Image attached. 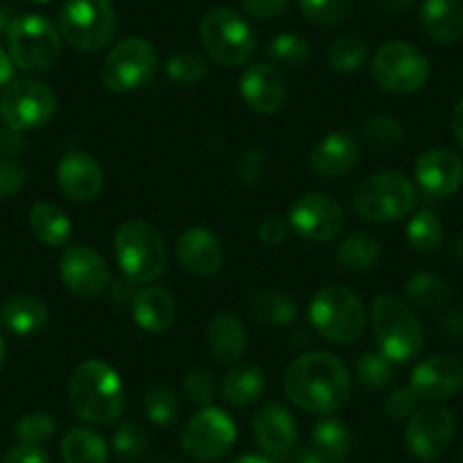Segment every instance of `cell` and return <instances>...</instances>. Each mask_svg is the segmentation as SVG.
I'll use <instances>...</instances> for the list:
<instances>
[{
  "label": "cell",
  "mask_w": 463,
  "mask_h": 463,
  "mask_svg": "<svg viewBox=\"0 0 463 463\" xmlns=\"http://www.w3.org/2000/svg\"><path fill=\"white\" fill-rule=\"evenodd\" d=\"M241 98L255 114H278L287 102V80L273 64H252L241 75Z\"/></svg>",
  "instance_id": "21"
},
{
  "label": "cell",
  "mask_w": 463,
  "mask_h": 463,
  "mask_svg": "<svg viewBox=\"0 0 463 463\" xmlns=\"http://www.w3.org/2000/svg\"><path fill=\"white\" fill-rule=\"evenodd\" d=\"M144 413L153 425L173 427L180 418V400L168 386L153 384L144 393Z\"/></svg>",
  "instance_id": "39"
},
{
  "label": "cell",
  "mask_w": 463,
  "mask_h": 463,
  "mask_svg": "<svg viewBox=\"0 0 463 463\" xmlns=\"http://www.w3.org/2000/svg\"><path fill=\"white\" fill-rule=\"evenodd\" d=\"M461 461H463V448H461Z\"/></svg>",
  "instance_id": "64"
},
{
  "label": "cell",
  "mask_w": 463,
  "mask_h": 463,
  "mask_svg": "<svg viewBox=\"0 0 463 463\" xmlns=\"http://www.w3.org/2000/svg\"><path fill=\"white\" fill-rule=\"evenodd\" d=\"M7 28H10V21H7L5 10H3V7H0V34L7 33Z\"/></svg>",
  "instance_id": "60"
},
{
  "label": "cell",
  "mask_w": 463,
  "mask_h": 463,
  "mask_svg": "<svg viewBox=\"0 0 463 463\" xmlns=\"http://www.w3.org/2000/svg\"><path fill=\"white\" fill-rule=\"evenodd\" d=\"M21 150H24V137L19 130H7L0 132V159H14L19 157Z\"/></svg>",
  "instance_id": "52"
},
{
  "label": "cell",
  "mask_w": 463,
  "mask_h": 463,
  "mask_svg": "<svg viewBox=\"0 0 463 463\" xmlns=\"http://www.w3.org/2000/svg\"><path fill=\"white\" fill-rule=\"evenodd\" d=\"M3 364H5V341L0 336V368H3Z\"/></svg>",
  "instance_id": "61"
},
{
  "label": "cell",
  "mask_w": 463,
  "mask_h": 463,
  "mask_svg": "<svg viewBox=\"0 0 463 463\" xmlns=\"http://www.w3.org/2000/svg\"><path fill=\"white\" fill-rule=\"evenodd\" d=\"M454 416L449 409L431 404L416 409L404 430V445L413 457L422 461H434L443 457L454 439Z\"/></svg>",
  "instance_id": "14"
},
{
  "label": "cell",
  "mask_w": 463,
  "mask_h": 463,
  "mask_svg": "<svg viewBox=\"0 0 463 463\" xmlns=\"http://www.w3.org/2000/svg\"><path fill=\"white\" fill-rule=\"evenodd\" d=\"M300 10L311 24L338 25L353 14V0H298Z\"/></svg>",
  "instance_id": "43"
},
{
  "label": "cell",
  "mask_w": 463,
  "mask_h": 463,
  "mask_svg": "<svg viewBox=\"0 0 463 463\" xmlns=\"http://www.w3.org/2000/svg\"><path fill=\"white\" fill-rule=\"evenodd\" d=\"M7 48L16 69L42 75L55 66L61 52V34L39 14H24L7 28Z\"/></svg>",
  "instance_id": "8"
},
{
  "label": "cell",
  "mask_w": 463,
  "mask_h": 463,
  "mask_svg": "<svg viewBox=\"0 0 463 463\" xmlns=\"http://www.w3.org/2000/svg\"><path fill=\"white\" fill-rule=\"evenodd\" d=\"M153 463H182V461H177V458H173V457H159V458H155Z\"/></svg>",
  "instance_id": "62"
},
{
  "label": "cell",
  "mask_w": 463,
  "mask_h": 463,
  "mask_svg": "<svg viewBox=\"0 0 463 463\" xmlns=\"http://www.w3.org/2000/svg\"><path fill=\"white\" fill-rule=\"evenodd\" d=\"M200 43L216 64L243 66L255 55L257 37L246 19L230 7H216L200 21Z\"/></svg>",
  "instance_id": "6"
},
{
  "label": "cell",
  "mask_w": 463,
  "mask_h": 463,
  "mask_svg": "<svg viewBox=\"0 0 463 463\" xmlns=\"http://www.w3.org/2000/svg\"><path fill=\"white\" fill-rule=\"evenodd\" d=\"M275 463H325L323 458H320V454L316 452L314 448H296L291 449V452L287 454V457L278 458Z\"/></svg>",
  "instance_id": "54"
},
{
  "label": "cell",
  "mask_w": 463,
  "mask_h": 463,
  "mask_svg": "<svg viewBox=\"0 0 463 463\" xmlns=\"http://www.w3.org/2000/svg\"><path fill=\"white\" fill-rule=\"evenodd\" d=\"M407 241L418 252H434L443 243V222L430 209L413 213L407 225Z\"/></svg>",
  "instance_id": "36"
},
{
  "label": "cell",
  "mask_w": 463,
  "mask_h": 463,
  "mask_svg": "<svg viewBox=\"0 0 463 463\" xmlns=\"http://www.w3.org/2000/svg\"><path fill=\"white\" fill-rule=\"evenodd\" d=\"M252 434H255L257 445L273 461L296 449L298 439H300L296 418L279 402H269L260 407V411L252 416Z\"/></svg>",
  "instance_id": "17"
},
{
  "label": "cell",
  "mask_w": 463,
  "mask_h": 463,
  "mask_svg": "<svg viewBox=\"0 0 463 463\" xmlns=\"http://www.w3.org/2000/svg\"><path fill=\"white\" fill-rule=\"evenodd\" d=\"M311 448L325 463H345L353 454V431L343 420L325 418L311 431Z\"/></svg>",
  "instance_id": "29"
},
{
  "label": "cell",
  "mask_w": 463,
  "mask_h": 463,
  "mask_svg": "<svg viewBox=\"0 0 463 463\" xmlns=\"http://www.w3.org/2000/svg\"><path fill=\"white\" fill-rule=\"evenodd\" d=\"M232 463H275V461L269 457H261V454H243V457L234 458Z\"/></svg>",
  "instance_id": "59"
},
{
  "label": "cell",
  "mask_w": 463,
  "mask_h": 463,
  "mask_svg": "<svg viewBox=\"0 0 463 463\" xmlns=\"http://www.w3.org/2000/svg\"><path fill=\"white\" fill-rule=\"evenodd\" d=\"M409 305L422 311L443 309L449 302V287L443 278L434 273H416L407 282Z\"/></svg>",
  "instance_id": "34"
},
{
  "label": "cell",
  "mask_w": 463,
  "mask_h": 463,
  "mask_svg": "<svg viewBox=\"0 0 463 463\" xmlns=\"http://www.w3.org/2000/svg\"><path fill=\"white\" fill-rule=\"evenodd\" d=\"M237 440V425L218 407H203L184 422L180 431V445L191 458L200 463H213L227 457Z\"/></svg>",
  "instance_id": "13"
},
{
  "label": "cell",
  "mask_w": 463,
  "mask_h": 463,
  "mask_svg": "<svg viewBox=\"0 0 463 463\" xmlns=\"http://www.w3.org/2000/svg\"><path fill=\"white\" fill-rule=\"evenodd\" d=\"M288 227L307 241H332L345 227V213L329 195L305 194L288 212Z\"/></svg>",
  "instance_id": "15"
},
{
  "label": "cell",
  "mask_w": 463,
  "mask_h": 463,
  "mask_svg": "<svg viewBox=\"0 0 463 463\" xmlns=\"http://www.w3.org/2000/svg\"><path fill=\"white\" fill-rule=\"evenodd\" d=\"M270 61L282 69H300L311 57V46L305 37L293 33H282L273 37L266 46Z\"/></svg>",
  "instance_id": "38"
},
{
  "label": "cell",
  "mask_w": 463,
  "mask_h": 463,
  "mask_svg": "<svg viewBox=\"0 0 463 463\" xmlns=\"http://www.w3.org/2000/svg\"><path fill=\"white\" fill-rule=\"evenodd\" d=\"M207 347L218 364H237L248 347L246 323L232 311L213 316L207 325Z\"/></svg>",
  "instance_id": "24"
},
{
  "label": "cell",
  "mask_w": 463,
  "mask_h": 463,
  "mask_svg": "<svg viewBox=\"0 0 463 463\" xmlns=\"http://www.w3.org/2000/svg\"><path fill=\"white\" fill-rule=\"evenodd\" d=\"M266 375L255 364H239L222 377V400L232 407H250L264 395Z\"/></svg>",
  "instance_id": "28"
},
{
  "label": "cell",
  "mask_w": 463,
  "mask_h": 463,
  "mask_svg": "<svg viewBox=\"0 0 463 463\" xmlns=\"http://www.w3.org/2000/svg\"><path fill=\"white\" fill-rule=\"evenodd\" d=\"M371 325L380 353L393 364L411 362L425 345V329L418 316L407 302L389 293L373 300Z\"/></svg>",
  "instance_id": "3"
},
{
  "label": "cell",
  "mask_w": 463,
  "mask_h": 463,
  "mask_svg": "<svg viewBox=\"0 0 463 463\" xmlns=\"http://www.w3.org/2000/svg\"><path fill=\"white\" fill-rule=\"evenodd\" d=\"M452 135L458 141V146L463 148V96L458 98V102L454 105L452 111Z\"/></svg>",
  "instance_id": "57"
},
{
  "label": "cell",
  "mask_w": 463,
  "mask_h": 463,
  "mask_svg": "<svg viewBox=\"0 0 463 463\" xmlns=\"http://www.w3.org/2000/svg\"><path fill=\"white\" fill-rule=\"evenodd\" d=\"M66 398L80 420L89 425H111L126 409V386L109 364L89 359L69 377Z\"/></svg>",
  "instance_id": "2"
},
{
  "label": "cell",
  "mask_w": 463,
  "mask_h": 463,
  "mask_svg": "<svg viewBox=\"0 0 463 463\" xmlns=\"http://www.w3.org/2000/svg\"><path fill=\"white\" fill-rule=\"evenodd\" d=\"M418 395L413 393L411 386H402V389H395L389 398L384 400V413L391 420H404V418H411L418 409Z\"/></svg>",
  "instance_id": "46"
},
{
  "label": "cell",
  "mask_w": 463,
  "mask_h": 463,
  "mask_svg": "<svg viewBox=\"0 0 463 463\" xmlns=\"http://www.w3.org/2000/svg\"><path fill=\"white\" fill-rule=\"evenodd\" d=\"M28 3H34V5H48L52 0H28Z\"/></svg>",
  "instance_id": "63"
},
{
  "label": "cell",
  "mask_w": 463,
  "mask_h": 463,
  "mask_svg": "<svg viewBox=\"0 0 463 463\" xmlns=\"http://www.w3.org/2000/svg\"><path fill=\"white\" fill-rule=\"evenodd\" d=\"M382 257V241L366 232H357L343 239L336 248V261L347 273H364L373 269Z\"/></svg>",
  "instance_id": "32"
},
{
  "label": "cell",
  "mask_w": 463,
  "mask_h": 463,
  "mask_svg": "<svg viewBox=\"0 0 463 463\" xmlns=\"http://www.w3.org/2000/svg\"><path fill=\"white\" fill-rule=\"evenodd\" d=\"M284 393L302 411L327 416L350 400L353 375L336 354L307 353L288 364Z\"/></svg>",
  "instance_id": "1"
},
{
  "label": "cell",
  "mask_w": 463,
  "mask_h": 463,
  "mask_svg": "<svg viewBox=\"0 0 463 463\" xmlns=\"http://www.w3.org/2000/svg\"><path fill=\"white\" fill-rule=\"evenodd\" d=\"M362 137L375 148H395L404 139V126L400 118L389 114L368 116L362 126Z\"/></svg>",
  "instance_id": "41"
},
{
  "label": "cell",
  "mask_w": 463,
  "mask_h": 463,
  "mask_svg": "<svg viewBox=\"0 0 463 463\" xmlns=\"http://www.w3.org/2000/svg\"><path fill=\"white\" fill-rule=\"evenodd\" d=\"M28 225L34 239L51 248H61L71 239V221L57 204L37 203L28 213Z\"/></svg>",
  "instance_id": "30"
},
{
  "label": "cell",
  "mask_w": 463,
  "mask_h": 463,
  "mask_svg": "<svg viewBox=\"0 0 463 463\" xmlns=\"http://www.w3.org/2000/svg\"><path fill=\"white\" fill-rule=\"evenodd\" d=\"M354 380L366 391H382L393 382V362L382 353H364L354 364Z\"/></svg>",
  "instance_id": "40"
},
{
  "label": "cell",
  "mask_w": 463,
  "mask_h": 463,
  "mask_svg": "<svg viewBox=\"0 0 463 463\" xmlns=\"http://www.w3.org/2000/svg\"><path fill=\"white\" fill-rule=\"evenodd\" d=\"M48 323H51V311L39 298L14 296L0 305V325L16 336H33L43 332Z\"/></svg>",
  "instance_id": "27"
},
{
  "label": "cell",
  "mask_w": 463,
  "mask_h": 463,
  "mask_svg": "<svg viewBox=\"0 0 463 463\" xmlns=\"http://www.w3.org/2000/svg\"><path fill=\"white\" fill-rule=\"evenodd\" d=\"M57 111V96L39 80H12L0 96V118L12 130H37L51 123Z\"/></svg>",
  "instance_id": "12"
},
{
  "label": "cell",
  "mask_w": 463,
  "mask_h": 463,
  "mask_svg": "<svg viewBox=\"0 0 463 463\" xmlns=\"http://www.w3.org/2000/svg\"><path fill=\"white\" fill-rule=\"evenodd\" d=\"M3 463H51V457L42 445L21 443L5 454Z\"/></svg>",
  "instance_id": "51"
},
{
  "label": "cell",
  "mask_w": 463,
  "mask_h": 463,
  "mask_svg": "<svg viewBox=\"0 0 463 463\" xmlns=\"http://www.w3.org/2000/svg\"><path fill=\"white\" fill-rule=\"evenodd\" d=\"M264 171H266V155L261 153L260 148H250L243 153L241 162H239L237 177L241 184L255 186L257 182L264 177Z\"/></svg>",
  "instance_id": "48"
},
{
  "label": "cell",
  "mask_w": 463,
  "mask_h": 463,
  "mask_svg": "<svg viewBox=\"0 0 463 463\" xmlns=\"http://www.w3.org/2000/svg\"><path fill=\"white\" fill-rule=\"evenodd\" d=\"M298 302L282 291L266 288L252 298L250 314L264 327H288L298 318Z\"/></svg>",
  "instance_id": "33"
},
{
  "label": "cell",
  "mask_w": 463,
  "mask_h": 463,
  "mask_svg": "<svg viewBox=\"0 0 463 463\" xmlns=\"http://www.w3.org/2000/svg\"><path fill=\"white\" fill-rule=\"evenodd\" d=\"M288 232H291L288 221H284L282 216H269L260 227V241L264 243V246L278 248L287 241Z\"/></svg>",
  "instance_id": "49"
},
{
  "label": "cell",
  "mask_w": 463,
  "mask_h": 463,
  "mask_svg": "<svg viewBox=\"0 0 463 463\" xmlns=\"http://www.w3.org/2000/svg\"><path fill=\"white\" fill-rule=\"evenodd\" d=\"M175 255L182 269L195 278H213L225 264V248L207 227H189L182 232Z\"/></svg>",
  "instance_id": "18"
},
{
  "label": "cell",
  "mask_w": 463,
  "mask_h": 463,
  "mask_svg": "<svg viewBox=\"0 0 463 463\" xmlns=\"http://www.w3.org/2000/svg\"><path fill=\"white\" fill-rule=\"evenodd\" d=\"M368 57V46L364 39L354 37V34H343V37L334 39L332 46L327 51V64L334 73L350 75L354 71L362 69V64Z\"/></svg>",
  "instance_id": "37"
},
{
  "label": "cell",
  "mask_w": 463,
  "mask_h": 463,
  "mask_svg": "<svg viewBox=\"0 0 463 463\" xmlns=\"http://www.w3.org/2000/svg\"><path fill=\"white\" fill-rule=\"evenodd\" d=\"M359 159H362V146H359L357 137L350 135V132H332L311 150L309 164L314 173L334 180V177H341L347 171H353Z\"/></svg>",
  "instance_id": "23"
},
{
  "label": "cell",
  "mask_w": 463,
  "mask_h": 463,
  "mask_svg": "<svg viewBox=\"0 0 463 463\" xmlns=\"http://www.w3.org/2000/svg\"><path fill=\"white\" fill-rule=\"evenodd\" d=\"M60 278L66 291L78 298H100L109 291L111 275L107 261L93 248L73 246L60 260Z\"/></svg>",
  "instance_id": "16"
},
{
  "label": "cell",
  "mask_w": 463,
  "mask_h": 463,
  "mask_svg": "<svg viewBox=\"0 0 463 463\" xmlns=\"http://www.w3.org/2000/svg\"><path fill=\"white\" fill-rule=\"evenodd\" d=\"M309 320L325 341L353 345L366 329V309L357 293L341 284H329L311 300Z\"/></svg>",
  "instance_id": "5"
},
{
  "label": "cell",
  "mask_w": 463,
  "mask_h": 463,
  "mask_svg": "<svg viewBox=\"0 0 463 463\" xmlns=\"http://www.w3.org/2000/svg\"><path fill=\"white\" fill-rule=\"evenodd\" d=\"M420 24L436 43H457L463 37L461 0H422Z\"/></svg>",
  "instance_id": "26"
},
{
  "label": "cell",
  "mask_w": 463,
  "mask_h": 463,
  "mask_svg": "<svg viewBox=\"0 0 463 463\" xmlns=\"http://www.w3.org/2000/svg\"><path fill=\"white\" fill-rule=\"evenodd\" d=\"M111 449L121 463H141L150 452V439L135 420H123L111 436Z\"/></svg>",
  "instance_id": "35"
},
{
  "label": "cell",
  "mask_w": 463,
  "mask_h": 463,
  "mask_svg": "<svg viewBox=\"0 0 463 463\" xmlns=\"http://www.w3.org/2000/svg\"><path fill=\"white\" fill-rule=\"evenodd\" d=\"M12 80H14V61L0 48V89H5Z\"/></svg>",
  "instance_id": "56"
},
{
  "label": "cell",
  "mask_w": 463,
  "mask_h": 463,
  "mask_svg": "<svg viewBox=\"0 0 463 463\" xmlns=\"http://www.w3.org/2000/svg\"><path fill=\"white\" fill-rule=\"evenodd\" d=\"M118 28L111 0H66L60 12V34L75 51L96 52L114 39Z\"/></svg>",
  "instance_id": "9"
},
{
  "label": "cell",
  "mask_w": 463,
  "mask_h": 463,
  "mask_svg": "<svg viewBox=\"0 0 463 463\" xmlns=\"http://www.w3.org/2000/svg\"><path fill=\"white\" fill-rule=\"evenodd\" d=\"M246 14L257 21H269L282 14L288 7V0H241Z\"/></svg>",
  "instance_id": "50"
},
{
  "label": "cell",
  "mask_w": 463,
  "mask_h": 463,
  "mask_svg": "<svg viewBox=\"0 0 463 463\" xmlns=\"http://www.w3.org/2000/svg\"><path fill=\"white\" fill-rule=\"evenodd\" d=\"M157 66L159 57L153 43L141 37H130L111 48L102 61L100 80L107 91L132 93L155 78Z\"/></svg>",
  "instance_id": "11"
},
{
  "label": "cell",
  "mask_w": 463,
  "mask_h": 463,
  "mask_svg": "<svg viewBox=\"0 0 463 463\" xmlns=\"http://www.w3.org/2000/svg\"><path fill=\"white\" fill-rule=\"evenodd\" d=\"M440 327L449 336H463V314L457 309L445 311L443 318H440Z\"/></svg>",
  "instance_id": "55"
},
{
  "label": "cell",
  "mask_w": 463,
  "mask_h": 463,
  "mask_svg": "<svg viewBox=\"0 0 463 463\" xmlns=\"http://www.w3.org/2000/svg\"><path fill=\"white\" fill-rule=\"evenodd\" d=\"M209 64L200 52L194 51H177L168 57L166 75L177 84H198L207 78Z\"/></svg>",
  "instance_id": "42"
},
{
  "label": "cell",
  "mask_w": 463,
  "mask_h": 463,
  "mask_svg": "<svg viewBox=\"0 0 463 463\" xmlns=\"http://www.w3.org/2000/svg\"><path fill=\"white\" fill-rule=\"evenodd\" d=\"M132 316L137 325L150 334H164L173 327L177 316L175 300L162 287H144L132 300Z\"/></svg>",
  "instance_id": "25"
},
{
  "label": "cell",
  "mask_w": 463,
  "mask_h": 463,
  "mask_svg": "<svg viewBox=\"0 0 463 463\" xmlns=\"http://www.w3.org/2000/svg\"><path fill=\"white\" fill-rule=\"evenodd\" d=\"M413 0H375V5L380 7L384 14H400V12L407 10Z\"/></svg>",
  "instance_id": "58"
},
{
  "label": "cell",
  "mask_w": 463,
  "mask_h": 463,
  "mask_svg": "<svg viewBox=\"0 0 463 463\" xmlns=\"http://www.w3.org/2000/svg\"><path fill=\"white\" fill-rule=\"evenodd\" d=\"M416 186L400 171H382L359 184L353 207L368 222L402 221L416 207Z\"/></svg>",
  "instance_id": "7"
},
{
  "label": "cell",
  "mask_w": 463,
  "mask_h": 463,
  "mask_svg": "<svg viewBox=\"0 0 463 463\" xmlns=\"http://www.w3.org/2000/svg\"><path fill=\"white\" fill-rule=\"evenodd\" d=\"M413 175L427 195L448 198L457 194L458 186L463 184V162L457 153L448 148L427 150L418 157Z\"/></svg>",
  "instance_id": "20"
},
{
  "label": "cell",
  "mask_w": 463,
  "mask_h": 463,
  "mask_svg": "<svg viewBox=\"0 0 463 463\" xmlns=\"http://www.w3.org/2000/svg\"><path fill=\"white\" fill-rule=\"evenodd\" d=\"M114 250L123 275L135 284H153L166 270V243L148 221L132 218L123 222L116 230Z\"/></svg>",
  "instance_id": "4"
},
{
  "label": "cell",
  "mask_w": 463,
  "mask_h": 463,
  "mask_svg": "<svg viewBox=\"0 0 463 463\" xmlns=\"http://www.w3.org/2000/svg\"><path fill=\"white\" fill-rule=\"evenodd\" d=\"M25 168L14 159H0V200L14 198L25 186Z\"/></svg>",
  "instance_id": "47"
},
{
  "label": "cell",
  "mask_w": 463,
  "mask_h": 463,
  "mask_svg": "<svg viewBox=\"0 0 463 463\" xmlns=\"http://www.w3.org/2000/svg\"><path fill=\"white\" fill-rule=\"evenodd\" d=\"M57 184L73 203H91L105 186V173L91 155L73 150L66 153L57 166Z\"/></svg>",
  "instance_id": "22"
},
{
  "label": "cell",
  "mask_w": 463,
  "mask_h": 463,
  "mask_svg": "<svg viewBox=\"0 0 463 463\" xmlns=\"http://www.w3.org/2000/svg\"><path fill=\"white\" fill-rule=\"evenodd\" d=\"M373 78L377 87L395 96L420 91L431 73L425 52L407 42H386L373 57Z\"/></svg>",
  "instance_id": "10"
},
{
  "label": "cell",
  "mask_w": 463,
  "mask_h": 463,
  "mask_svg": "<svg viewBox=\"0 0 463 463\" xmlns=\"http://www.w3.org/2000/svg\"><path fill=\"white\" fill-rule=\"evenodd\" d=\"M57 431V420L46 411H33L19 418L14 427V436L25 445H42L51 440Z\"/></svg>",
  "instance_id": "44"
},
{
  "label": "cell",
  "mask_w": 463,
  "mask_h": 463,
  "mask_svg": "<svg viewBox=\"0 0 463 463\" xmlns=\"http://www.w3.org/2000/svg\"><path fill=\"white\" fill-rule=\"evenodd\" d=\"M182 391H184L186 400L195 407H209L216 395V380L204 368H194L182 380Z\"/></svg>",
  "instance_id": "45"
},
{
  "label": "cell",
  "mask_w": 463,
  "mask_h": 463,
  "mask_svg": "<svg viewBox=\"0 0 463 463\" xmlns=\"http://www.w3.org/2000/svg\"><path fill=\"white\" fill-rule=\"evenodd\" d=\"M139 284H135L132 279H116L114 284L109 287V293H111V300L116 302L118 307L123 305H132V300H135L137 291H139Z\"/></svg>",
  "instance_id": "53"
},
{
  "label": "cell",
  "mask_w": 463,
  "mask_h": 463,
  "mask_svg": "<svg viewBox=\"0 0 463 463\" xmlns=\"http://www.w3.org/2000/svg\"><path fill=\"white\" fill-rule=\"evenodd\" d=\"M413 393L422 400H448L463 389V364L449 354L427 357L413 368Z\"/></svg>",
  "instance_id": "19"
},
{
  "label": "cell",
  "mask_w": 463,
  "mask_h": 463,
  "mask_svg": "<svg viewBox=\"0 0 463 463\" xmlns=\"http://www.w3.org/2000/svg\"><path fill=\"white\" fill-rule=\"evenodd\" d=\"M64 463H107L109 448L98 431L87 427H73L60 443Z\"/></svg>",
  "instance_id": "31"
}]
</instances>
